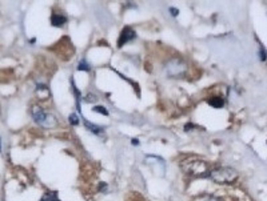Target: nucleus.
Masks as SVG:
<instances>
[{
    "label": "nucleus",
    "instance_id": "obj_1",
    "mask_svg": "<svg viewBox=\"0 0 267 201\" xmlns=\"http://www.w3.org/2000/svg\"><path fill=\"white\" fill-rule=\"evenodd\" d=\"M208 176L216 184H231L238 179V172L231 167H222L211 171Z\"/></svg>",
    "mask_w": 267,
    "mask_h": 201
},
{
    "label": "nucleus",
    "instance_id": "obj_2",
    "mask_svg": "<svg viewBox=\"0 0 267 201\" xmlns=\"http://www.w3.org/2000/svg\"><path fill=\"white\" fill-rule=\"evenodd\" d=\"M182 168L186 173L192 174V176L198 177H204L208 176V165L206 161L202 160H192V161H183L182 162Z\"/></svg>",
    "mask_w": 267,
    "mask_h": 201
},
{
    "label": "nucleus",
    "instance_id": "obj_3",
    "mask_svg": "<svg viewBox=\"0 0 267 201\" xmlns=\"http://www.w3.org/2000/svg\"><path fill=\"white\" fill-rule=\"evenodd\" d=\"M31 113H32L35 123H37L39 125L44 127V128H52V127L56 125V119L51 113L44 112L40 107H33Z\"/></svg>",
    "mask_w": 267,
    "mask_h": 201
},
{
    "label": "nucleus",
    "instance_id": "obj_4",
    "mask_svg": "<svg viewBox=\"0 0 267 201\" xmlns=\"http://www.w3.org/2000/svg\"><path fill=\"white\" fill-rule=\"evenodd\" d=\"M166 72L170 77H183L187 73V64L180 59H171L166 63Z\"/></svg>",
    "mask_w": 267,
    "mask_h": 201
},
{
    "label": "nucleus",
    "instance_id": "obj_5",
    "mask_svg": "<svg viewBox=\"0 0 267 201\" xmlns=\"http://www.w3.org/2000/svg\"><path fill=\"white\" fill-rule=\"evenodd\" d=\"M135 37H136V33H135V31L131 30L130 27H124L123 30H121V32H120V36H119L118 47H123L126 43L134 40Z\"/></svg>",
    "mask_w": 267,
    "mask_h": 201
},
{
    "label": "nucleus",
    "instance_id": "obj_6",
    "mask_svg": "<svg viewBox=\"0 0 267 201\" xmlns=\"http://www.w3.org/2000/svg\"><path fill=\"white\" fill-rule=\"evenodd\" d=\"M67 23V18L63 15H60V13H54V15L51 16V24L54 25V27H61L63 24H66Z\"/></svg>",
    "mask_w": 267,
    "mask_h": 201
},
{
    "label": "nucleus",
    "instance_id": "obj_7",
    "mask_svg": "<svg viewBox=\"0 0 267 201\" xmlns=\"http://www.w3.org/2000/svg\"><path fill=\"white\" fill-rule=\"evenodd\" d=\"M208 104L211 105V107H214V108H222V107L225 105V101H223L222 97L215 96V97H211V99L208 100Z\"/></svg>",
    "mask_w": 267,
    "mask_h": 201
},
{
    "label": "nucleus",
    "instance_id": "obj_8",
    "mask_svg": "<svg viewBox=\"0 0 267 201\" xmlns=\"http://www.w3.org/2000/svg\"><path fill=\"white\" fill-rule=\"evenodd\" d=\"M84 125L87 127V129H90L91 132L96 133V135H100V133L103 132V129L100 128V127H97V125H95V124L90 123V121H88V120H85V119H84Z\"/></svg>",
    "mask_w": 267,
    "mask_h": 201
},
{
    "label": "nucleus",
    "instance_id": "obj_9",
    "mask_svg": "<svg viewBox=\"0 0 267 201\" xmlns=\"http://www.w3.org/2000/svg\"><path fill=\"white\" fill-rule=\"evenodd\" d=\"M195 201H220V200H219L218 197H215V196H211V195H202Z\"/></svg>",
    "mask_w": 267,
    "mask_h": 201
},
{
    "label": "nucleus",
    "instance_id": "obj_10",
    "mask_svg": "<svg viewBox=\"0 0 267 201\" xmlns=\"http://www.w3.org/2000/svg\"><path fill=\"white\" fill-rule=\"evenodd\" d=\"M94 112H96V113H102V115H104V116L108 115V111H107L104 107H102V105H96V107H94Z\"/></svg>",
    "mask_w": 267,
    "mask_h": 201
},
{
    "label": "nucleus",
    "instance_id": "obj_11",
    "mask_svg": "<svg viewBox=\"0 0 267 201\" xmlns=\"http://www.w3.org/2000/svg\"><path fill=\"white\" fill-rule=\"evenodd\" d=\"M68 121H70L72 125H78V124H79V119H78V116H76L75 113H71L70 116H68Z\"/></svg>",
    "mask_w": 267,
    "mask_h": 201
},
{
    "label": "nucleus",
    "instance_id": "obj_12",
    "mask_svg": "<svg viewBox=\"0 0 267 201\" xmlns=\"http://www.w3.org/2000/svg\"><path fill=\"white\" fill-rule=\"evenodd\" d=\"M78 69H79V71H87L88 72V71H90V67H88V64L85 63L84 60H82L79 64H78Z\"/></svg>",
    "mask_w": 267,
    "mask_h": 201
},
{
    "label": "nucleus",
    "instance_id": "obj_13",
    "mask_svg": "<svg viewBox=\"0 0 267 201\" xmlns=\"http://www.w3.org/2000/svg\"><path fill=\"white\" fill-rule=\"evenodd\" d=\"M259 59H261V61H266V59H267V53H266L263 47L259 48Z\"/></svg>",
    "mask_w": 267,
    "mask_h": 201
},
{
    "label": "nucleus",
    "instance_id": "obj_14",
    "mask_svg": "<svg viewBox=\"0 0 267 201\" xmlns=\"http://www.w3.org/2000/svg\"><path fill=\"white\" fill-rule=\"evenodd\" d=\"M170 12H171V15H172V16H178V15H179V9H178V8H174V7H171V8H170Z\"/></svg>",
    "mask_w": 267,
    "mask_h": 201
},
{
    "label": "nucleus",
    "instance_id": "obj_15",
    "mask_svg": "<svg viewBox=\"0 0 267 201\" xmlns=\"http://www.w3.org/2000/svg\"><path fill=\"white\" fill-rule=\"evenodd\" d=\"M191 128H195V127L192 125V124H186V127H184V129H186V131H190Z\"/></svg>",
    "mask_w": 267,
    "mask_h": 201
},
{
    "label": "nucleus",
    "instance_id": "obj_16",
    "mask_svg": "<svg viewBox=\"0 0 267 201\" xmlns=\"http://www.w3.org/2000/svg\"><path fill=\"white\" fill-rule=\"evenodd\" d=\"M106 188H107L106 183H102V184H100V186H99V189H100V190H106Z\"/></svg>",
    "mask_w": 267,
    "mask_h": 201
},
{
    "label": "nucleus",
    "instance_id": "obj_17",
    "mask_svg": "<svg viewBox=\"0 0 267 201\" xmlns=\"http://www.w3.org/2000/svg\"><path fill=\"white\" fill-rule=\"evenodd\" d=\"M131 143H132V145H139V140H138V138H132Z\"/></svg>",
    "mask_w": 267,
    "mask_h": 201
},
{
    "label": "nucleus",
    "instance_id": "obj_18",
    "mask_svg": "<svg viewBox=\"0 0 267 201\" xmlns=\"http://www.w3.org/2000/svg\"><path fill=\"white\" fill-rule=\"evenodd\" d=\"M0 145H1V140H0Z\"/></svg>",
    "mask_w": 267,
    "mask_h": 201
}]
</instances>
